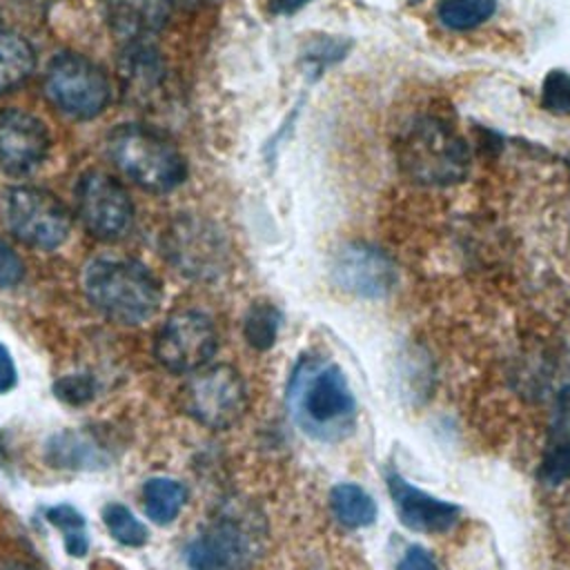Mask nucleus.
<instances>
[{"label":"nucleus","instance_id":"obj_10","mask_svg":"<svg viewBox=\"0 0 570 570\" xmlns=\"http://www.w3.org/2000/svg\"><path fill=\"white\" fill-rule=\"evenodd\" d=\"M76 214L100 240H118L134 225V203L125 185L102 169H87L76 183Z\"/></svg>","mask_w":570,"mask_h":570},{"label":"nucleus","instance_id":"obj_28","mask_svg":"<svg viewBox=\"0 0 570 570\" xmlns=\"http://www.w3.org/2000/svg\"><path fill=\"white\" fill-rule=\"evenodd\" d=\"M53 394L67 405H85L96 394V381L89 374H67L53 383Z\"/></svg>","mask_w":570,"mask_h":570},{"label":"nucleus","instance_id":"obj_6","mask_svg":"<svg viewBox=\"0 0 570 570\" xmlns=\"http://www.w3.org/2000/svg\"><path fill=\"white\" fill-rule=\"evenodd\" d=\"M258 554V521L240 505L220 508L187 546L191 570H247Z\"/></svg>","mask_w":570,"mask_h":570},{"label":"nucleus","instance_id":"obj_8","mask_svg":"<svg viewBox=\"0 0 570 570\" xmlns=\"http://www.w3.org/2000/svg\"><path fill=\"white\" fill-rule=\"evenodd\" d=\"M163 254L180 274L198 281L216 278L227 267V243L216 223L183 214L163 234Z\"/></svg>","mask_w":570,"mask_h":570},{"label":"nucleus","instance_id":"obj_1","mask_svg":"<svg viewBox=\"0 0 570 570\" xmlns=\"http://www.w3.org/2000/svg\"><path fill=\"white\" fill-rule=\"evenodd\" d=\"M292 421L316 441H341L352 434L356 401L338 365L321 356H303L287 383Z\"/></svg>","mask_w":570,"mask_h":570},{"label":"nucleus","instance_id":"obj_13","mask_svg":"<svg viewBox=\"0 0 570 570\" xmlns=\"http://www.w3.org/2000/svg\"><path fill=\"white\" fill-rule=\"evenodd\" d=\"M332 276L341 289L363 298H383L396 283L394 263L365 243L345 245L336 254Z\"/></svg>","mask_w":570,"mask_h":570},{"label":"nucleus","instance_id":"obj_3","mask_svg":"<svg viewBox=\"0 0 570 570\" xmlns=\"http://www.w3.org/2000/svg\"><path fill=\"white\" fill-rule=\"evenodd\" d=\"M396 160L410 180L432 187L461 183L470 171L465 140L439 116H416L403 127Z\"/></svg>","mask_w":570,"mask_h":570},{"label":"nucleus","instance_id":"obj_23","mask_svg":"<svg viewBox=\"0 0 570 570\" xmlns=\"http://www.w3.org/2000/svg\"><path fill=\"white\" fill-rule=\"evenodd\" d=\"M47 521L51 525H56L62 532V541H65V550L71 557H85L87 548H89V537H87V521L85 517L67 503H60L56 508H49L45 512Z\"/></svg>","mask_w":570,"mask_h":570},{"label":"nucleus","instance_id":"obj_16","mask_svg":"<svg viewBox=\"0 0 570 570\" xmlns=\"http://www.w3.org/2000/svg\"><path fill=\"white\" fill-rule=\"evenodd\" d=\"M118 73L122 85V96L129 102L142 107L160 94L165 85V60L154 42H131L120 45Z\"/></svg>","mask_w":570,"mask_h":570},{"label":"nucleus","instance_id":"obj_5","mask_svg":"<svg viewBox=\"0 0 570 570\" xmlns=\"http://www.w3.org/2000/svg\"><path fill=\"white\" fill-rule=\"evenodd\" d=\"M42 91L60 114L76 120L100 116L111 98V85L102 67L76 51H62L49 60Z\"/></svg>","mask_w":570,"mask_h":570},{"label":"nucleus","instance_id":"obj_15","mask_svg":"<svg viewBox=\"0 0 570 570\" xmlns=\"http://www.w3.org/2000/svg\"><path fill=\"white\" fill-rule=\"evenodd\" d=\"M105 20L120 45L151 42L171 18L174 0H100Z\"/></svg>","mask_w":570,"mask_h":570},{"label":"nucleus","instance_id":"obj_18","mask_svg":"<svg viewBox=\"0 0 570 570\" xmlns=\"http://www.w3.org/2000/svg\"><path fill=\"white\" fill-rule=\"evenodd\" d=\"M36 69L33 47L13 31L0 29V94L20 87Z\"/></svg>","mask_w":570,"mask_h":570},{"label":"nucleus","instance_id":"obj_12","mask_svg":"<svg viewBox=\"0 0 570 570\" xmlns=\"http://www.w3.org/2000/svg\"><path fill=\"white\" fill-rule=\"evenodd\" d=\"M51 136L40 118L20 109L0 114V171L31 174L47 158Z\"/></svg>","mask_w":570,"mask_h":570},{"label":"nucleus","instance_id":"obj_37","mask_svg":"<svg viewBox=\"0 0 570 570\" xmlns=\"http://www.w3.org/2000/svg\"><path fill=\"white\" fill-rule=\"evenodd\" d=\"M568 169H570V158H568Z\"/></svg>","mask_w":570,"mask_h":570},{"label":"nucleus","instance_id":"obj_24","mask_svg":"<svg viewBox=\"0 0 570 570\" xmlns=\"http://www.w3.org/2000/svg\"><path fill=\"white\" fill-rule=\"evenodd\" d=\"M102 521L118 543L129 548H140L147 543V528L122 503H107L102 508Z\"/></svg>","mask_w":570,"mask_h":570},{"label":"nucleus","instance_id":"obj_36","mask_svg":"<svg viewBox=\"0 0 570 570\" xmlns=\"http://www.w3.org/2000/svg\"><path fill=\"white\" fill-rule=\"evenodd\" d=\"M410 2H421V0H410Z\"/></svg>","mask_w":570,"mask_h":570},{"label":"nucleus","instance_id":"obj_9","mask_svg":"<svg viewBox=\"0 0 570 570\" xmlns=\"http://www.w3.org/2000/svg\"><path fill=\"white\" fill-rule=\"evenodd\" d=\"M180 401L185 412L200 425L225 430L245 414L247 392L232 365H212L194 372L183 387Z\"/></svg>","mask_w":570,"mask_h":570},{"label":"nucleus","instance_id":"obj_17","mask_svg":"<svg viewBox=\"0 0 570 570\" xmlns=\"http://www.w3.org/2000/svg\"><path fill=\"white\" fill-rule=\"evenodd\" d=\"M47 461L62 470H102L116 456V445L96 428L62 430L47 441Z\"/></svg>","mask_w":570,"mask_h":570},{"label":"nucleus","instance_id":"obj_7","mask_svg":"<svg viewBox=\"0 0 570 570\" xmlns=\"http://www.w3.org/2000/svg\"><path fill=\"white\" fill-rule=\"evenodd\" d=\"M0 214L7 229L29 247L56 249L71 232L65 203L40 187L16 185L0 194Z\"/></svg>","mask_w":570,"mask_h":570},{"label":"nucleus","instance_id":"obj_34","mask_svg":"<svg viewBox=\"0 0 570 570\" xmlns=\"http://www.w3.org/2000/svg\"><path fill=\"white\" fill-rule=\"evenodd\" d=\"M0 570H36V568H31L27 563H20V561H9V563H2Z\"/></svg>","mask_w":570,"mask_h":570},{"label":"nucleus","instance_id":"obj_21","mask_svg":"<svg viewBox=\"0 0 570 570\" xmlns=\"http://www.w3.org/2000/svg\"><path fill=\"white\" fill-rule=\"evenodd\" d=\"M494 11L497 0H441L436 18L450 31H468L490 20Z\"/></svg>","mask_w":570,"mask_h":570},{"label":"nucleus","instance_id":"obj_22","mask_svg":"<svg viewBox=\"0 0 570 570\" xmlns=\"http://www.w3.org/2000/svg\"><path fill=\"white\" fill-rule=\"evenodd\" d=\"M281 327V312L272 303H254L243 321L245 341L254 350H269L278 336Z\"/></svg>","mask_w":570,"mask_h":570},{"label":"nucleus","instance_id":"obj_26","mask_svg":"<svg viewBox=\"0 0 570 570\" xmlns=\"http://www.w3.org/2000/svg\"><path fill=\"white\" fill-rule=\"evenodd\" d=\"M541 107L557 114L570 116V73L552 69L541 82Z\"/></svg>","mask_w":570,"mask_h":570},{"label":"nucleus","instance_id":"obj_25","mask_svg":"<svg viewBox=\"0 0 570 570\" xmlns=\"http://www.w3.org/2000/svg\"><path fill=\"white\" fill-rule=\"evenodd\" d=\"M347 49H350V42L343 40V38L316 36L303 49V60L307 62V67L316 69V73H323L325 67H330V65L338 62L341 58H345Z\"/></svg>","mask_w":570,"mask_h":570},{"label":"nucleus","instance_id":"obj_30","mask_svg":"<svg viewBox=\"0 0 570 570\" xmlns=\"http://www.w3.org/2000/svg\"><path fill=\"white\" fill-rule=\"evenodd\" d=\"M24 276V265L20 256L0 238V287L18 285Z\"/></svg>","mask_w":570,"mask_h":570},{"label":"nucleus","instance_id":"obj_19","mask_svg":"<svg viewBox=\"0 0 570 570\" xmlns=\"http://www.w3.org/2000/svg\"><path fill=\"white\" fill-rule=\"evenodd\" d=\"M187 501V488L169 476H151L142 485V505L158 525H169Z\"/></svg>","mask_w":570,"mask_h":570},{"label":"nucleus","instance_id":"obj_27","mask_svg":"<svg viewBox=\"0 0 570 570\" xmlns=\"http://www.w3.org/2000/svg\"><path fill=\"white\" fill-rule=\"evenodd\" d=\"M537 474L541 483H548V485H559L568 481L570 479V441L548 443Z\"/></svg>","mask_w":570,"mask_h":570},{"label":"nucleus","instance_id":"obj_11","mask_svg":"<svg viewBox=\"0 0 570 570\" xmlns=\"http://www.w3.org/2000/svg\"><path fill=\"white\" fill-rule=\"evenodd\" d=\"M218 334L212 318L196 309L171 314L158 330L154 354L171 372H196L216 354Z\"/></svg>","mask_w":570,"mask_h":570},{"label":"nucleus","instance_id":"obj_33","mask_svg":"<svg viewBox=\"0 0 570 570\" xmlns=\"http://www.w3.org/2000/svg\"><path fill=\"white\" fill-rule=\"evenodd\" d=\"M312 0H269V9L274 13H281V16H289V13H296L301 11L305 4H309Z\"/></svg>","mask_w":570,"mask_h":570},{"label":"nucleus","instance_id":"obj_20","mask_svg":"<svg viewBox=\"0 0 570 570\" xmlns=\"http://www.w3.org/2000/svg\"><path fill=\"white\" fill-rule=\"evenodd\" d=\"M330 510L345 528H367L376 521V501L356 483H338L330 492Z\"/></svg>","mask_w":570,"mask_h":570},{"label":"nucleus","instance_id":"obj_35","mask_svg":"<svg viewBox=\"0 0 570 570\" xmlns=\"http://www.w3.org/2000/svg\"><path fill=\"white\" fill-rule=\"evenodd\" d=\"M200 4V2H205V0H174V4Z\"/></svg>","mask_w":570,"mask_h":570},{"label":"nucleus","instance_id":"obj_32","mask_svg":"<svg viewBox=\"0 0 570 570\" xmlns=\"http://www.w3.org/2000/svg\"><path fill=\"white\" fill-rule=\"evenodd\" d=\"M18 381V374H16V365H13V358L9 354V350L0 343V394L9 392Z\"/></svg>","mask_w":570,"mask_h":570},{"label":"nucleus","instance_id":"obj_31","mask_svg":"<svg viewBox=\"0 0 570 570\" xmlns=\"http://www.w3.org/2000/svg\"><path fill=\"white\" fill-rule=\"evenodd\" d=\"M396 570H439L432 554L421 546H410L401 557Z\"/></svg>","mask_w":570,"mask_h":570},{"label":"nucleus","instance_id":"obj_29","mask_svg":"<svg viewBox=\"0 0 570 570\" xmlns=\"http://www.w3.org/2000/svg\"><path fill=\"white\" fill-rule=\"evenodd\" d=\"M570 441V385L561 387L552 410V423L548 432V443Z\"/></svg>","mask_w":570,"mask_h":570},{"label":"nucleus","instance_id":"obj_14","mask_svg":"<svg viewBox=\"0 0 570 570\" xmlns=\"http://www.w3.org/2000/svg\"><path fill=\"white\" fill-rule=\"evenodd\" d=\"M387 490L396 508L399 521L414 532L439 534V532L452 530L459 521V514H461L459 505L414 488L401 474H394V472L387 474Z\"/></svg>","mask_w":570,"mask_h":570},{"label":"nucleus","instance_id":"obj_4","mask_svg":"<svg viewBox=\"0 0 570 570\" xmlns=\"http://www.w3.org/2000/svg\"><path fill=\"white\" fill-rule=\"evenodd\" d=\"M109 160L147 191H171L187 178V160L169 136L142 125L122 122L107 134Z\"/></svg>","mask_w":570,"mask_h":570},{"label":"nucleus","instance_id":"obj_2","mask_svg":"<svg viewBox=\"0 0 570 570\" xmlns=\"http://www.w3.org/2000/svg\"><path fill=\"white\" fill-rule=\"evenodd\" d=\"M85 294L107 318L125 325L149 321L163 301V285L154 272L134 258L100 256L85 269Z\"/></svg>","mask_w":570,"mask_h":570}]
</instances>
